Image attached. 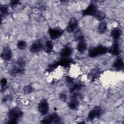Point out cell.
Here are the masks:
<instances>
[{"instance_id":"1","label":"cell","mask_w":124,"mask_h":124,"mask_svg":"<svg viewBox=\"0 0 124 124\" xmlns=\"http://www.w3.org/2000/svg\"><path fill=\"white\" fill-rule=\"evenodd\" d=\"M108 48L107 47L99 45L96 47L90 48L88 51V55L91 58L95 57L99 55L106 54L108 52Z\"/></svg>"},{"instance_id":"2","label":"cell","mask_w":124,"mask_h":124,"mask_svg":"<svg viewBox=\"0 0 124 124\" xmlns=\"http://www.w3.org/2000/svg\"><path fill=\"white\" fill-rule=\"evenodd\" d=\"M103 113V110L99 106H95L88 113L87 116V121H92L95 118H98L100 117Z\"/></svg>"},{"instance_id":"3","label":"cell","mask_w":124,"mask_h":124,"mask_svg":"<svg viewBox=\"0 0 124 124\" xmlns=\"http://www.w3.org/2000/svg\"><path fill=\"white\" fill-rule=\"evenodd\" d=\"M23 114V111L19 108L15 107L9 111L8 116L9 119L17 120L22 116Z\"/></svg>"},{"instance_id":"4","label":"cell","mask_w":124,"mask_h":124,"mask_svg":"<svg viewBox=\"0 0 124 124\" xmlns=\"http://www.w3.org/2000/svg\"><path fill=\"white\" fill-rule=\"evenodd\" d=\"M60 117L57 113H52L50 115L44 118L41 120L42 124H52V123H59L60 121Z\"/></svg>"},{"instance_id":"5","label":"cell","mask_w":124,"mask_h":124,"mask_svg":"<svg viewBox=\"0 0 124 124\" xmlns=\"http://www.w3.org/2000/svg\"><path fill=\"white\" fill-rule=\"evenodd\" d=\"M63 32V30L59 28H50L48 29L49 35L50 37L53 40H55L61 36L62 35Z\"/></svg>"},{"instance_id":"6","label":"cell","mask_w":124,"mask_h":124,"mask_svg":"<svg viewBox=\"0 0 124 124\" xmlns=\"http://www.w3.org/2000/svg\"><path fill=\"white\" fill-rule=\"evenodd\" d=\"M97 10L98 9L96 5L93 3H91L86 9L82 11V15L83 16H94Z\"/></svg>"},{"instance_id":"7","label":"cell","mask_w":124,"mask_h":124,"mask_svg":"<svg viewBox=\"0 0 124 124\" xmlns=\"http://www.w3.org/2000/svg\"><path fill=\"white\" fill-rule=\"evenodd\" d=\"M78 26V21L77 19L73 17L70 18L67 26L66 27V30L68 33H72L75 31Z\"/></svg>"},{"instance_id":"8","label":"cell","mask_w":124,"mask_h":124,"mask_svg":"<svg viewBox=\"0 0 124 124\" xmlns=\"http://www.w3.org/2000/svg\"><path fill=\"white\" fill-rule=\"evenodd\" d=\"M38 110L42 115L46 114L49 110V105L46 100H42L38 104Z\"/></svg>"},{"instance_id":"9","label":"cell","mask_w":124,"mask_h":124,"mask_svg":"<svg viewBox=\"0 0 124 124\" xmlns=\"http://www.w3.org/2000/svg\"><path fill=\"white\" fill-rule=\"evenodd\" d=\"M44 48V45L40 40H37L32 44L30 47V51L32 53H37Z\"/></svg>"},{"instance_id":"10","label":"cell","mask_w":124,"mask_h":124,"mask_svg":"<svg viewBox=\"0 0 124 124\" xmlns=\"http://www.w3.org/2000/svg\"><path fill=\"white\" fill-rule=\"evenodd\" d=\"M1 58L4 61H9L12 57V53L11 49L8 46H5L1 53Z\"/></svg>"},{"instance_id":"11","label":"cell","mask_w":124,"mask_h":124,"mask_svg":"<svg viewBox=\"0 0 124 124\" xmlns=\"http://www.w3.org/2000/svg\"><path fill=\"white\" fill-rule=\"evenodd\" d=\"M77 94L74 93L72 96L71 100L68 102V106L69 108L73 110L76 109L78 108L79 105V102L77 99Z\"/></svg>"},{"instance_id":"12","label":"cell","mask_w":124,"mask_h":124,"mask_svg":"<svg viewBox=\"0 0 124 124\" xmlns=\"http://www.w3.org/2000/svg\"><path fill=\"white\" fill-rule=\"evenodd\" d=\"M25 71V69L23 67H20L16 64V65H14L12 69H11L9 73L12 76H15L18 74H23Z\"/></svg>"},{"instance_id":"13","label":"cell","mask_w":124,"mask_h":124,"mask_svg":"<svg viewBox=\"0 0 124 124\" xmlns=\"http://www.w3.org/2000/svg\"><path fill=\"white\" fill-rule=\"evenodd\" d=\"M101 74V71L96 68L92 69L88 75V78L91 80L93 81L98 78Z\"/></svg>"},{"instance_id":"14","label":"cell","mask_w":124,"mask_h":124,"mask_svg":"<svg viewBox=\"0 0 124 124\" xmlns=\"http://www.w3.org/2000/svg\"><path fill=\"white\" fill-rule=\"evenodd\" d=\"M73 49L70 46H65L63 47L60 51V56L62 58H66L69 57L72 53Z\"/></svg>"},{"instance_id":"15","label":"cell","mask_w":124,"mask_h":124,"mask_svg":"<svg viewBox=\"0 0 124 124\" xmlns=\"http://www.w3.org/2000/svg\"><path fill=\"white\" fill-rule=\"evenodd\" d=\"M108 52L113 55H118L120 53L119 46L117 42H115L112 46L108 48Z\"/></svg>"},{"instance_id":"16","label":"cell","mask_w":124,"mask_h":124,"mask_svg":"<svg viewBox=\"0 0 124 124\" xmlns=\"http://www.w3.org/2000/svg\"><path fill=\"white\" fill-rule=\"evenodd\" d=\"M74 62L73 60L70 58H62L60 61H58V64L59 66H61L64 67H68L71 63Z\"/></svg>"},{"instance_id":"17","label":"cell","mask_w":124,"mask_h":124,"mask_svg":"<svg viewBox=\"0 0 124 124\" xmlns=\"http://www.w3.org/2000/svg\"><path fill=\"white\" fill-rule=\"evenodd\" d=\"M122 34L121 30L119 28L113 29L110 32V35L115 41H117L120 38Z\"/></svg>"},{"instance_id":"18","label":"cell","mask_w":124,"mask_h":124,"mask_svg":"<svg viewBox=\"0 0 124 124\" xmlns=\"http://www.w3.org/2000/svg\"><path fill=\"white\" fill-rule=\"evenodd\" d=\"M87 44L85 41L84 40V39L79 41V42L77 45V50L80 53H83L87 49Z\"/></svg>"},{"instance_id":"19","label":"cell","mask_w":124,"mask_h":124,"mask_svg":"<svg viewBox=\"0 0 124 124\" xmlns=\"http://www.w3.org/2000/svg\"><path fill=\"white\" fill-rule=\"evenodd\" d=\"M113 65L116 70H121L123 69L124 67L123 60L121 58H118L114 62Z\"/></svg>"},{"instance_id":"20","label":"cell","mask_w":124,"mask_h":124,"mask_svg":"<svg viewBox=\"0 0 124 124\" xmlns=\"http://www.w3.org/2000/svg\"><path fill=\"white\" fill-rule=\"evenodd\" d=\"M53 48V45L52 42L50 40H47L44 46V49L46 52L49 53L51 52Z\"/></svg>"},{"instance_id":"21","label":"cell","mask_w":124,"mask_h":124,"mask_svg":"<svg viewBox=\"0 0 124 124\" xmlns=\"http://www.w3.org/2000/svg\"><path fill=\"white\" fill-rule=\"evenodd\" d=\"M83 87V85H82L81 83H75L71 87L69 91L71 93H73L76 91H78L80 90Z\"/></svg>"},{"instance_id":"22","label":"cell","mask_w":124,"mask_h":124,"mask_svg":"<svg viewBox=\"0 0 124 124\" xmlns=\"http://www.w3.org/2000/svg\"><path fill=\"white\" fill-rule=\"evenodd\" d=\"M94 16L97 20L99 21H102L105 18V14L103 12L98 10Z\"/></svg>"},{"instance_id":"23","label":"cell","mask_w":124,"mask_h":124,"mask_svg":"<svg viewBox=\"0 0 124 124\" xmlns=\"http://www.w3.org/2000/svg\"><path fill=\"white\" fill-rule=\"evenodd\" d=\"M107 28V26L106 22L105 21H101L98 27V31L101 33H103L106 31Z\"/></svg>"},{"instance_id":"24","label":"cell","mask_w":124,"mask_h":124,"mask_svg":"<svg viewBox=\"0 0 124 124\" xmlns=\"http://www.w3.org/2000/svg\"><path fill=\"white\" fill-rule=\"evenodd\" d=\"M59 64L58 62H53L50 64H49V65H48V67L46 70V71H47L48 73H50L52 71H53L54 69H55L56 68H57L59 66Z\"/></svg>"},{"instance_id":"25","label":"cell","mask_w":124,"mask_h":124,"mask_svg":"<svg viewBox=\"0 0 124 124\" xmlns=\"http://www.w3.org/2000/svg\"><path fill=\"white\" fill-rule=\"evenodd\" d=\"M74 36L75 38L78 41H80L81 40H83L84 39V36L82 33V32L79 30H78L75 32Z\"/></svg>"},{"instance_id":"26","label":"cell","mask_w":124,"mask_h":124,"mask_svg":"<svg viewBox=\"0 0 124 124\" xmlns=\"http://www.w3.org/2000/svg\"><path fill=\"white\" fill-rule=\"evenodd\" d=\"M27 43L23 40H20L17 43V47L20 50L24 49L27 46Z\"/></svg>"},{"instance_id":"27","label":"cell","mask_w":124,"mask_h":124,"mask_svg":"<svg viewBox=\"0 0 124 124\" xmlns=\"http://www.w3.org/2000/svg\"><path fill=\"white\" fill-rule=\"evenodd\" d=\"M0 16L1 18L2 17V16H6L8 14V9L6 5H1L0 7Z\"/></svg>"},{"instance_id":"28","label":"cell","mask_w":124,"mask_h":124,"mask_svg":"<svg viewBox=\"0 0 124 124\" xmlns=\"http://www.w3.org/2000/svg\"><path fill=\"white\" fill-rule=\"evenodd\" d=\"M16 64L20 66V67L24 68V67L25 66V64H26V62H25V60L23 59L19 58L17 60V61H16Z\"/></svg>"},{"instance_id":"29","label":"cell","mask_w":124,"mask_h":124,"mask_svg":"<svg viewBox=\"0 0 124 124\" xmlns=\"http://www.w3.org/2000/svg\"><path fill=\"white\" fill-rule=\"evenodd\" d=\"M32 88L30 85H26L23 88V91L25 93H29L32 92Z\"/></svg>"},{"instance_id":"30","label":"cell","mask_w":124,"mask_h":124,"mask_svg":"<svg viewBox=\"0 0 124 124\" xmlns=\"http://www.w3.org/2000/svg\"><path fill=\"white\" fill-rule=\"evenodd\" d=\"M7 79L3 78H2L1 80H0V85H1V88L4 87L7 84Z\"/></svg>"},{"instance_id":"31","label":"cell","mask_w":124,"mask_h":124,"mask_svg":"<svg viewBox=\"0 0 124 124\" xmlns=\"http://www.w3.org/2000/svg\"><path fill=\"white\" fill-rule=\"evenodd\" d=\"M59 97H60V99L62 101H65L66 100H67V95L65 94V93H61L60 95H59Z\"/></svg>"},{"instance_id":"32","label":"cell","mask_w":124,"mask_h":124,"mask_svg":"<svg viewBox=\"0 0 124 124\" xmlns=\"http://www.w3.org/2000/svg\"><path fill=\"white\" fill-rule=\"evenodd\" d=\"M20 3V1L19 0H11L10 4L11 7H15L16 6L17 4Z\"/></svg>"},{"instance_id":"33","label":"cell","mask_w":124,"mask_h":124,"mask_svg":"<svg viewBox=\"0 0 124 124\" xmlns=\"http://www.w3.org/2000/svg\"><path fill=\"white\" fill-rule=\"evenodd\" d=\"M65 80L66 82L69 84H72L74 82V79L73 78H72L70 77L69 76H66L65 78Z\"/></svg>"},{"instance_id":"34","label":"cell","mask_w":124,"mask_h":124,"mask_svg":"<svg viewBox=\"0 0 124 124\" xmlns=\"http://www.w3.org/2000/svg\"><path fill=\"white\" fill-rule=\"evenodd\" d=\"M17 123V120H11V119H9V120L6 122V124H15Z\"/></svg>"}]
</instances>
